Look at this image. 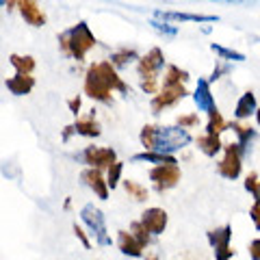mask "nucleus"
Wrapping results in <instances>:
<instances>
[{
	"label": "nucleus",
	"mask_w": 260,
	"mask_h": 260,
	"mask_svg": "<svg viewBox=\"0 0 260 260\" xmlns=\"http://www.w3.org/2000/svg\"><path fill=\"white\" fill-rule=\"evenodd\" d=\"M83 160L93 169H107L117 160V152L113 148H98V145H87L83 150Z\"/></svg>",
	"instance_id": "nucleus-10"
},
{
	"label": "nucleus",
	"mask_w": 260,
	"mask_h": 260,
	"mask_svg": "<svg viewBox=\"0 0 260 260\" xmlns=\"http://www.w3.org/2000/svg\"><path fill=\"white\" fill-rule=\"evenodd\" d=\"M148 260H158V256L156 254H148Z\"/></svg>",
	"instance_id": "nucleus-42"
},
{
	"label": "nucleus",
	"mask_w": 260,
	"mask_h": 260,
	"mask_svg": "<svg viewBox=\"0 0 260 260\" xmlns=\"http://www.w3.org/2000/svg\"><path fill=\"white\" fill-rule=\"evenodd\" d=\"M193 102H195V107L200 109V113H210L217 107L213 91H210V83L206 78L198 80V87H195V93H193Z\"/></svg>",
	"instance_id": "nucleus-14"
},
{
	"label": "nucleus",
	"mask_w": 260,
	"mask_h": 260,
	"mask_svg": "<svg viewBox=\"0 0 260 260\" xmlns=\"http://www.w3.org/2000/svg\"><path fill=\"white\" fill-rule=\"evenodd\" d=\"M228 72H230V65H225V61L219 59V61H217V68L213 70V74H210L206 80H208V83H217V80L221 78L223 74H228Z\"/></svg>",
	"instance_id": "nucleus-33"
},
{
	"label": "nucleus",
	"mask_w": 260,
	"mask_h": 260,
	"mask_svg": "<svg viewBox=\"0 0 260 260\" xmlns=\"http://www.w3.org/2000/svg\"><path fill=\"white\" fill-rule=\"evenodd\" d=\"M72 126H74V135L89 137V139H93V137H100V124L95 121V111H91L87 117L76 119Z\"/></svg>",
	"instance_id": "nucleus-19"
},
{
	"label": "nucleus",
	"mask_w": 260,
	"mask_h": 260,
	"mask_svg": "<svg viewBox=\"0 0 260 260\" xmlns=\"http://www.w3.org/2000/svg\"><path fill=\"white\" fill-rule=\"evenodd\" d=\"M167 221H169V217H167L165 210L158 208V206H152V208H148V210H143L139 223L145 228V232H148V234H154V237H158V234L165 232Z\"/></svg>",
	"instance_id": "nucleus-12"
},
{
	"label": "nucleus",
	"mask_w": 260,
	"mask_h": 260,
	"mask_svg": "<svg viewBox=\"0 0 260 260\" xmlns=\"http://www.w3.org/2000/svg\"><path fill=\"white\" fill-rule=\"evenodd\" d=\"M133 160H143V162H150V165H180L174 154H162V152H154V150H145V152L135 154Z\"/></svg>",
	"instance_id": "nucleus-20"
},
{
	"label": "nucleus",
	"mask_w": 260,
	"mask_h": 260,
	"mask_svg": "<svg viewBox=\"0 0 260 260\" xmlns=\"http://www.w3.org/2000/svg\"><path fill=\"white\" fill-rule=\"evenodd\" d=\"M208 243L210 247L215 249V258L217 260H232L234 256V249L230 245L232 241V225H221V228H215V230H208Z\"/></svg>",
	"instance_id": "nucleus-7"
},
{
	"label": "nucleus",
	"mask_w": 260,
	"mask_h": 260,
	"mask_svg": "<svg viewBox=\"0 0 260 260\" xmlns=\"http://www.w3.org/2000/svg\"><path fill=\"white\" fill-rule=\"evenodd\" d=\"M85 95H89L95 102L102 104H111L113 100V91L119 93H128V85L119 78L117 70L113 68L109 61H100L89 65L87 74H85V87H83Z\"/></svg>",
	"instance_id": "nucleus-1"
},
{
	"label": "nucleus",
	"mask_w": 260,
	"mask_h": 260,
	"mask_svg": "<svg viewBox=\"0 0 260 260\" xmlns=\"http://www.w3.org/2000/svg\"><path fill=\"white\" fill-rule=\"evenodd\" d=\"M258 215H260V208H258V200H254V204H251V210H249V217L251 221L258 225Z\"/></svg>",
	"instance_id": "nucleus-38"
},
{
	"label": "nucleus",
	"mask_w": 260,
	"mask_h": 260,
	"mask_svg": "<svg viewBox=\"0 0 260 260\" xmlns=\"http://www.w3.org/2000/svg\"><path fill=\"white\" fill-rule=\"evenodd\" d=\"M15 3H18V0H7V3H5V7H9V9H13V7H15Z\"/></svg>",
	"instance_id": "nucleus-41"
},
{
	"label": "nucleus",
	"mask_w": 260,
	"mask_h": 260,
	"mask_svg": "<svg viewBox=\"0 0 260 260\" xmlns=\"http://www.w3.org/2000/svg\"><path fill=\"white\" fill-rule=\"evenodd\" d=\"M198 124H200V117L195 115V113H191V115H180V117H178V126L184 128V130L198 126Z\"/></svg>",
	"instance_id": "nucleus-34"
},
{
	"label": "nucleus",
	"mask_w": 260,
	"mask_h": 260,
	"mask_svg": "<svg viewBox=\"0 0 260 260\" xmlns=\"http://www.w3.org/2000/svg\"><path fill=\"white\" fill-rule=\"evenodd\" d=\"M117 247H119V251L124 256H130V258H141L143 256V247L135 241V237L128 230H119L117 232Z\"/></svg>",
	"instance_id": "nucleus-17"
},
{
	"label": "nucleus",
	"mask_w": 260,
	"mask_h": 260,
	"mask_svg": "<svg viewBox=\"0 0 260 260\" xmlns=\"http://www.w3.org/2000/svg\"><path fill=\"white\" fill-rule=\"evenodd\" d=\"M249 256H251V260H260V241L258 239L249 243Z\"/></svg>",
	"instance_id": "nucleus-36"
},
{
	"label": "nucleus",
	"mask_w": 260,
	"mask_h": 260,
	"mask_svg": "<svg viewBox=\"0 0 260 260\" xmlns=\"http://www.w3.org/2000/svg\"><path fill=\"white\" fill-rule=\"evenodd\" d=\"M165 68V54H162V50L156 46V48H152V50L148 54H143L137 59V72H139V76L141 80H158V74H160V70Z\"/></svg>",
	"instance_id": "nucleus-8"
},
{
	"label": "nucleus",
	"mask_w": 260,
	"mask_h": 260,
	"mask_svg": "<svg viewBox=\"0 0 260 260\" xmlns=\"http://www.w3.org/2000/svg\"><path fill=\"white\" fill-rule=\"evenodd\" d=\"M5 85L13 95H26L35 89V78H32V74H15L7 78Z\"/></svg>",
	"instance_id": "nucleus-16"
},
{
	"label": "nucleus",
	"mask_w": 260,
	"mask_h": 260,
	"mask_svg": "<svg viewBox=\"0 0 260 260\" xmlns=\"http://www.w3.org/2000/svg\"><path fill=\"white\" fill-rule=\"evenodd\" d=\"M186 95H189V91H186L184 85H162L160 91H156L152 98V104H150L152 113L154 115H160L165 109L174 107V104H178Z\"/></svg>",
	"instance_id": "nucleus-5"
},
{
	"label": "nucleus",
	"mask_w": 260,
	"mask_h": 260,
	"mask_svg": "<svg viewBox=\"0 0 260 260\" xmlns=\"http://www.w3.org/2000/svg\"><path fill=\"white\" fill-rule=\"evenodd\" d=\"M137 59H139V54H137L135 48H121V50H117V52L111 54L109 63H111L115 70H121V68H126L130 61H137Z\"/></svg>",
	"instance_id": "nucleus-24"
},
{
	"label": "nucleus",
	"mask_w": 260,
	"mask_h": 260,
	"mask_svg": "<svg viewBox=\"0 0 260 260\" xmlns=\"http://www.w3.org/2000/svg\"><path fill=\"white\" fill-rule=\"evenodd\" d=\"M95 44H98V39H95V35L91 32V28H89V24L85 20L74 24L72 28L63 30L61 35H59V48H61V52L65 56H72V59H76V61H85L87 52L91 50V48H95Z\"/></svg>",
	"instance_id": "nucleus-3"
},
{
	"label": "nucleus",
	"mask_w": 260,
	"mask_h": 260,
	"mask_svg": "<svg viewBox=\"0 0 260 260\" xmlns=\"http://www.w3.org/2000/svg\"><path fill=\"white\" fill-rule=\"evenodd\" d=\"M223 158L217 162V174L228 178V180H237L243 172V150L239 143H223Z\"/></svg>",
	"instance_id": "nucleus-4"
},
{
	"label": "nucleus",
	"mask_w": 260,
	"mask_h": 260,
	"mask_svg": "<svg viewBox=\"0 0 260 260\" xmlns=\"http://www.w3.org/2000/svg\"><path fill=\"white\" fill-rule=\"evenodd\" d=\"M198 148H200V152L202 154H206V156H217L219 152H221V148H223V143H221V139H219V135H202V137H198Z\"/></svg>",
	"instance_id": "nucleus-22"
},
{
	"label": "nucleus",
	"mask_w": 260,
	"mask_h": 260,
	"mask_svg": "<svg viewBox=\"0 0 260 260\" xmlns=\"http://www.w3.org/2000/svg\"><path fill=\"white\" fill-rule=\"evenodd\" d=\"M232 130L237 133V137H239V148L243 150V154H247L249 152V145H251V141H256V137H258V130L256 128H251V126H243V124H239V121H232Z\"/></svg>",
	"instance_id": "nucleus-21"
},
{
	"label": "nucleus",
	"mask_w": 260,
	"mask_h": 260,
	"mask_svg": "<svg viewBox=\"0 0 260 260\" xmlns=\"http://www.w3.org/2000/svg\"><path fill=\"white\" fill-rule=\"evenodd\" d=\"M141 145L145 150H154V152H162V154H174L178 150L186 148L191 143V133L180 126H154V124H145L141 128Z\"/></svg>",
	"instance_id": "nucleus-2"
},
{
	"label": "nucleus",
	"mask_w": 260,
	"mask_h": 260,
	"mask_svg": "<svg viewBox=\"0 0 260 260\" xmlns=\"http://www.w3.org/2000/svg\"><path fill=\"white\" fill-rule=\"evenodd\" d=\"M80 217L83 221L89 225V230L95 234V239L100 245H111V239L107 237V223H104V213L100 208H95L93 204H87L80 210Z\"/></svg>",
	"instance_id": "nucleus-9"
},
{
	"label": "nucleus",
	"mask_w": 260,
	"mask_h": 260,
	"mask_svg": "<svg viewBox=\"0 0 260 260\" xmlns=\"http://www.w3.org/2000/svg\"><path fill=\"white\" fill-rule=\"evenodd\" d=\"M154 20H160V22H204V24H213L219 22L217 15H208V13H186V11H162L156 9L154 11Z\"/></svg>",
	"instance_id": "nucleus-11"
},
{
	"label": "nucleus",
	"mask_w": 260,
	"mask_h": 260,
	"mask_svg": "<svg viewBox=\"0 0 260 260\" xmlns=\"http://www.w3.org/2000/svg\"><path fill=\"white\" fill-rule=\"evenodd\" d=\"M72 230H74L76 239H78L80 243H83V247H85V249H91V241H89V237L85 234V230H83V228H80L78 223H74V225H72Z\"/></svg>",
	"instance_id": "nucleus-35"
},
{
	"label": "nucleus",
	"mask_w": 260,
	"mask_h": 260,
	"mask_svg": "<svg viewBox=\"0 0 260 260\" xmlns=\"http://www.w3.org/2000/svg\"><path fill=\"white\" fill-rule=\"evenodd\" d=\"M72 135H74V126H65V130H63V135H61V139H63L65 143H68Z\"/></svg>",
	"instance_id": "nucleus-39"
},
{
	"label": "nucleus",
	"mask_w": 260,
	"mask_h": 260,
	"mask_svg": "<svg viewBox=\"0 0 260 260\" xmlns=\"http://www.w3.org/2000/svg\"><path fill=\"white\" fill-rule=\"evenodd\" d=\"M180 178H182L180 165H156V167L150 169V180L154 182V189H156L158 193L178 186Z\"/></svg>",
	"instance_id": "nucleus-6"
},
{
	"label": "nucleus",
	"mask_w": 260,
	"mask_h": 260,
	"mask_svg": "<svg viewBox=\"0 0 260 260\" xmlns=\"http://www.w3.org/2000/svg\"><path fill=\"white\" fill-rule=\"evenodd\" d=\"M130 234H133V237H135V241L137 243H139V245L145 249V247H148L150 245V243H152V237H150V234L148 232H145V228L139 223V221H135V223H130V230H128Z\"/></svg>",
	"instance_id": "nucleus-30"
},
{
	"label": "nucleus",
	"mask_w": 260,
	"mask_h": 260,
	"mask_svg": "<svg viewBox=\"0 0 260 260\" xmlns=\"http://www.w3.org/2000/svg\"><path fill=\"white\" fill-rule=\"evenodd\" d=\"M9 63L13 65V70L18 72V74H32V70H35V65H37L30 54H11Z\"/></svg>",
	"instance_id": "nucleus-25"
},
{
	"label": "nucleus",
	"mask_w": 260,
	"mask_h": 260,
	"mask_svg": "<svg viewBox=\"0 0 260 260\" xmlns=\"http://www.w3.org/2000/svg\"><path fill=\"white\" fill-rule=\"evenodd\" d=\"M210 50L217 56H221V61H245V54L239 50H232V48H225L221 44H210Z\"/></svg>",
	"instance_id": "nucleus-28"
},
{
	"label": "nucleus",
	"mask_w": 260,
	"mask_h": 260,
	"mask_svg": "<svg viewBox=\"0 0 260 260\" xmlns=\"http://www.w3.org/2000/svg\"><path fill=\"white\" fill-rule=\"evenodd\" d=\"M80 178H83V182H85L100 200H109V186H107V180H104V176H102L100 169L89 167V169H85V172L80 174Z\"/></svg>",
	"instance_id": "nucleus-15"
},
{
	"label": "nucleus",
	"mask_w": 260,
	"mask_h": 260,
	"mask_svg": "<svg viewBox=\"0 0 260 260\" xmlns=\"http://www.w3.org/2000/svg\"><path fill=\"white\" fill-rule=\"evenodd\" d=\"M189 83V72L178 68V65L169 63L165 70V78H162V85H186Z\"/></svg>",
	"instance_id": "nucleus-23"
},
{
	"label": "nucleus",
	"mask_w": 260,
	"mask_h": 260,
	"mask_svg": "<svg viewBox=\"0 0 260 260\" xmlns=\"http://www.w3.org/2000/svg\"><path fill=\"white\" fill-rule=\"evenodd\" d=\"M109 169V174H107V186L109 189H115V186H119V182H121V172H124V165H121L119 160H115L111 167H107Z\"/></svg>",
	"instance_id": "nucleus-29"
},
{
	"label": "nucleus",
	"mask_w": 260,
	"mask_h": 260,
	"mask_svg": "<svg viewBox=\"0 0 260 260\" xmlns=\"http://www.w3.org/2000/svg\"><path fill=\"white\" fill-rule=\"evenodd\" d=\"M68 107H70L72 113H76V115H78L80 107H83V100H80V95H76V98H72V100H68Z\"/></svg>",
	"instance_id": "nucleus-37"
},
{
	"label": "nucleus",
	"mask_w": 260,
	"mask_h": 260,
	"mask_svg": "<svg viewBox=\"0 0 260 260\" xmlns=\"http://www.w3.org/2000/svg\"><path fill=\"white\" fill-rule=\"evenodd\" d=\"M228 128V121L223 119V115L219 113V109L215 107L208 113V121H206V135H221Z\"/></svg>",
	"instance_id": "nucleus-26"
},
{
	"label": "nucleus",
	"mask_w": 260,
	"mask_h": 260,
	"mask_svg": "<svg viewBox=\"0 0 260 260\" xmlns=\"http://www.w3.org/2000/svg\"><path fill=\"white\" fill-rule=\"evenodd\" d=\"M15 7H18L22 20L26 24H30V26L39 28V26L46 24V13L42 11V7L37 5V0H18Z\"/></svg>",
	"instance_id": "nucleus-13"
},
{
	"label": "nucleus",
	"mask_w": 260,
	"mask_h": 260,
	"mask_svg": "<svg viewBox=\"0 0 260 260\" xmlns=\"http://www.w3.org/2000/svg\"><path fill=\"white\" fill-rule=\"evenodd\" d=\"M213 3H247V0H213Z\"/></svg>",
	"instance_id": "nucleus-40"
},
{
	"label": "nucleus",
	"mask_w": 260,
	"mask_h": 260,
	"mask_svg": "<svg viewBox=\"0 0 260 260\" xmlns=\"http://www.w3.org/2000/svg\"><path fill=\"white\" fill-rule=\"evenodd\" d=\"M256 111H258V98H256V93L254 91H245L239 98L237 107H234V117H237V119H247V117L254 115Z\"/></svg>",
	"instance_id": "nucleus-18"
},
{
	"label": "nucleus",
	"mask_w": 260,
	"mask_h": 260,
	"mask_svg": "<svg viewBox=\"0 0 260 260\" xmlns=\"http://www.w3.org/2000/svg\"><path fill=\"white\" fill-rule=\"evenodd\" d=\"M5 3H7V0H0V7H5Z\"/></svg>",
	"instance_id": "nucleus-43"
},
{
	"label": "nucleus",
	"mask_w": 260,
	"mask_h": 260,
	"mask_svg": "<svg viewBox=\"0 0 260 260\" xmlns=\"http://www.w3.org/2000/svg\"><path fill=\"white\" fill-rule=\"evenodd\" d=\"M245 189L251 193V198L258 200V172H251L245 176Z\"/></svg>",
	"instance_id": "nucleus-32"
},
{
	"label": "nucleus",
	"mask_w": 260,
	"mask_h": 260,
	"mask_svg": "<svg viewBox=\"0 0 260 260\" xmlns=\"http://www.w3.org/2000/svg\"><path fill=\"white\" fill-rule=\"evenodd\" d=\"M121 184H124V191L130 195V200H135V202H145L148 200V189H145L143 184H139L137 180H124Z\"/></svg>",
	"instance_id": "nucleus-27"
},
{
	"label": "nucleus",
	"mask_w": 260,
	"mask_h": 260,
	"mask_svg": "<svg viewBox=\"0 0 260 260\" xmlns=\"http://www.w3.org/2000/svg\"><path fill=\"white\" fill-rule=\"evenodd\" d=\"M150 26L156 32H160V35H165V37H176L178 35V26H172V24H167V22L150 20Z\"/></svg>",
	"instance_id": "nucleus-31"
}]
</instances>
